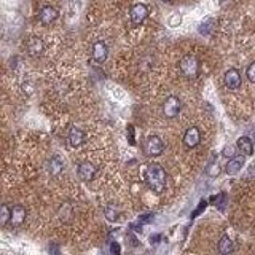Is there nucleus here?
Masks as SVG:
<instances>
[{
    "label": "nucleus",
    "instance_id": "b1692460",
    "mask_svg": "<svg viewBox=\"0 0 255 255\" xmlns=\"http://www.w3.org/2000/svg\"><path fill=\"white\" fill-rule=\"evenodd\" d=\"M246 75H247V80L251 81V83H255V62H252L251 66L247 67Z\"/></svg>",
    "mask_w": 255,
    "mask_h": 255
},
{
    "label": "nucleus",
    "instance_id": "aec40b11",
    "mask_svg": "<svg viewBox=\"0 0 255 255\" xmlns=\"http://www.w3.org/2000/svg\"><path fill=\"white\" fill-rule=\"evenodd\" d=\"M214 24H215V21L212 18H208L206 21H203V24L199 26V34L209 35L210 32H212V29H214Z\"/></svg>",
    "mask_w": 255,
    "mask_h": 255
},
{
    "label": "nucleus",
    "instance_id": "20e7f679",
    "mask_svg": "<svg viewBox=\"0 0 255 255\" xmlns=\"http://www.w3.org/2000/svg\"><path fill=\"white\" fill-rule=\"evenodd\" d=\"M149 16V8L147 5L144 3H135L131 7V12H129V18H131V23L134 26H140L147 19Z\"/></svg>",
    "mask_w": 255,
    "mask_h": 255
},
{
    "label": "nucleus",
    "instance_id": "412c9836",
    "mask_svg": "<svg viewBox=\"0 0 255 255\" xmlns=\"http://www.w3.org/2000/svg\"><path fill=\"white\" fill-rule=\"evenodd\" d=\"M104 212H105V217H107V219L108 220H117L118 219V215H120V210H118L117 208H115V204H108L107 206V208H105V210H104Z\"/></svg>",
    "mask_w": 255,
    "mask_h": 255
},
{
    "label": "nucleus",
    "instance_id": "f3484780",
    "mask_svg": "<svg viewBox=\"0 0 255 255\" xmlns=\"http://www.w3.org/2000/svg\"><path fill=\"white\" fill-rule=\"evenodd\" d=\"M219 252L224 254V255L233 252V241L230 240V236L224 235V236L220 238V241H219Z\"/></svg>",
    "mask_w": 255,
    "mask_h": 255
},
{
    "label": "nucleus",
    "instance_id": "6ab92c4d",
    "mask_svg": "<svg viewBox=\"0 0 255 255\" xmlns=\"http://www.w3.org/2000/svg\"><path fill=\"white\" fill-rule=\"evenodd\" d=\"M10 219H12V209L7 204H2V208H0V225L7 226L10 224Z\"/></svg>",
    "mask_w": 255,
    "mask_h": 255
},
{
    "label": "nucleus",
    "instance_id": "dca6fc26",
    "mask_svg": "<svg viewBox=\"0 0 255 255\" xmlns=\"http://www.w3.org/2000/svg\"><path fill=\"white\" fill-rule=\"evenodd\" d=\"M236 147L244 156H251L254 153V142L251 137H240L236 142Z\"/></svg>",
    "mask_w": 255,
    "mask_h": 255
},
{
    "label": "nucleus",
    "instance_id": "a878e982",
    "mask_svg": "<svg viewBox=\"0 0 255 255\" xmlns=\"http://www.w3.org/2000/svg\"><path fill=\"white\" fill-rule=\"evenodd\" d=\"M251 139H252V142L255 144V129H254V131H252V134H251Z\"/></svg>",
    "mask_w": 255,
    "mask_h": 255
},
{
    "label": "nucleus",
    "instance_id": "5701e85b",
    "mask_svg": "<svg viewBox=\"0 0 255 255\" xmlns=\"http://www.w3.org/2000/svg\"><path fill=\"white\" fill-rule=\"evenodd\" d=\"M238 147H235V145H225L224 150H222V155L226 156V158H233L235 156V150Z\"/></svg>",
    "mask_w": 255,
    "mask_h": 255
},
{
    "label": "nucleus",
    "instance_id": "f257e3e1",
    "mask_svg": "<svg viewBox=\"0 0 255 255\" xmlns=\"http://www.w3.org/2000/svg\"><path fill=\"white\" fill-rule=\"evenodd\" d=\"M145 182L151 192L160 195L166 188V171L156 163H151L145 169Z\"/></svg>",
    "mask_w": 255,
    "mask_h": 255
},
{
    "label": "nucleus",
    "instance_id": "2eb2a0df",
    "mask_svg": "<svg viewBox=\"0 0 255 255\" xmlns=\"http://www.w3.org/2000/svg\"><path fill=\"white\" fill-rule=\"evenodd\" d=\"M83 142H85V133L81 131L80 128H77V126L70 128V131H69V144L72 145V147H80Z\"/></svg>",
    "mask_w": 255,
    "mask_h": 255
},
{
    "label": "nucleus",
    "instance_id": "a211bd4d",
    "mask_svg": "<svg viewBox=\"0 0 255 255\" xmlns=\"http://www.w3.org/2000/svg\"><path fill=\"white\" fill-rule=\"evenodd\" d=\"M58 215L62 222H70V219H72V215H74V210H72V208H70V204L64 203L61 208H59Z\"/></svg>",
    "mask_w": 255,
    "mask_h": 255
},
{
    "label": "nucleus",
    "instance_id": "39448f33",
    "mask_svg": "<svg viewBox=\"0 0 255 255\" xmlns=\"http://www.w3.org/2000/svg\"><path fill=\"white\" fill-rule=\"evenodd\" d=\"M145 153L149 156H160L165 150V144L158 135H150V137L145 140Z\"/></svg>",
    "mask_w": 255,
    "mask_h": 255
},
{
    "label": "nucleus",
    "instance_id": "4468645a",
    "mask_svg": "<svg viewBox=\"0 0 255 255\" xmlns=\"http://www.w3.org/2000/svg\"><path fill=\"white\" fill-rule=\"evenodd\" d=\"M46 167H48V172H50L53 177H56V176L61 174L62 169H64V161H62L61 156L54 155V156H51V160L48 161Z\"/></svg>",
    "mask_w": 255,
    "mask_h": 255
},
{
    "label": "nucleus",
    "instance_id": "f03ea898",
    "mask_svg": "<svg viewBox=\"0 0 255 255\" xmlns=\"http://www.w3.org/2000/svg\"><path fill=\"white\" fill-rule=\"evenodd\" d=\"M179 69L183 74V77L187 78H198L199 75V61L193 54H187L180 59L179 62Z\"/></svg>",
    "mask_w": 255,
    "mask_h": 255
},
{
    "label": "nucleus",
    "instance_id": "9d476101",
    "mask_svg": "<svg viewBox=\"0 0 255 255\" xmlns=\"http://www.w3.org/2000/svg\"><path fill=\"white\" fill-rule=\"evenodd\" d=\"M26 48L30 56H40L42 51L45 50V45H43V40L39 39V37H30L26 43Z\"/></svg>",
    "mask_w": 255,
    "mask_h": 255
},
{
    "label": "nucleus",
    "instance_id": "bb28decb",
    "mask_svg": "<svg viewBox=\"0 0 255 255\" xmlns=\"http://www.w3.org/2000/svg\"><path fill=\"white\" fill-rule=\"evenodd\" d=\"M163 2H172V0H163Z\"/></svg>",
    "mask_w": 255,
    "mask_h": 255
},
{
    "label": "nucleus",
    "instance_id": "7ed1b4c3",
    "mask_svg": "<svg viewBox=\"0 0 255 255\" xmlns=\"http://www.w3.org/2000/svg\"><path fill=\"white\" fill-rule=\"evenodd\" d=\"M180 108H182L180 99H179V97H176V96H169L165 101V104H163V113H165L166 118H174V117L179 115Z\"/></svg>",
    "mask_w": 255,
    "mask_h": 255
},
{
    "label": "nucleus",
    "instance_id": "1a4fd4ad",
    "mask_svg": "<svg viewBox=\"0 0 255 255\" xmlns=\"http://www.w3.org/2000/svg\"><path fill=\"white\" fill-rule=\"evenodd\" d=\"M246 165V160H244V155L242 156H233V158H230V161L226 163V166H225V171H226V174L228 176H235L238 174L241 169H242V166Z\"/></svg>",
    "mask_w": 255,
    "mask_h": 255
},
{
    "label": "nucleus",
    "instance_id": "393cba45",
    "mask_svg": "<svg viewBox=\"0 0 255 255\" xmlns=\"http://www.w3.org/2000/svg\"><path fill=\"white\" fill-rule=\"evenodd\" d=\"M180 23H182V15L180 13H174L169 18V26L171 27H176V26H179Z\"/></svg>",
    "mask_w": 255,
    "mask_h": 255
},
{
    "label": "nucleus",
    "instance_id": "ddd939ff",
    "mask_svg": "<svg viewBox=\"0 0 255 255\" xmlns=\"http://www.w3.org/2000/svg\"><path fill=\"white\" fill-rule=\"evenodd\" d=\"M108 56V48L104 42H96L93 45V58L96 62H104Z\"/></svg>",
    "mask_w": 255,
    "mask_h": 255
},
{
    "label": "nucleus",
    "instance_id": "0eeeda50",
    "mask_svg": "<svg viewBox=\"0 0 255 255\" xmlns=\"http://www.w3.org/2000/svg\"><path fill=\"white\" fill-rule=\"evenodd\" d=\"M201 142V133H199L198 128H188L185 131V135H183V144L187 145L188 149H195L196 145H199Z\"/></svg>",
    "mask_w": 255,
    "mask_h": 255
},
{
    "label": "nucleus",
    "instance_id": "f8f14e48",
    "mask_svg": "<svg viewBox=\"0 0 255 255\" xmlns=\"http://www.w3.org/2000/svg\"><path fill=\"white\" fill-rule=\"evenodd\" d=\"M26 220V209L24 206L21 204H16L13 206L12 209V219H10V224H12V226H21L24 224Z\"/></svg>",
    "mask_w": 255,
    "mask_h": 255
},
{
    "label": "nucleus",
    "instance_id": "4be33fe9",
    "mask_svg": "<svg viewBox=\"0 0 255 255\" xmlns=\"http://www.w3.org/2000/svg\"><path fill=\"white\" fill-rule=\"evenodd\" d=\"M206 174L210 176V177H217V176L220 174V167H219V165H217V163H210V165L206 167Z\"/></svg>",
    "mask_w": 255,
    "mask_h": 255
},
{
    "label": "nucleus",
    "instance_id": "9b49d317",
    "mask_svg": "<svg viewBox=\"0 0 255 255\" xmlns=\"http://www.w3.org/2000/svg\"><path fill=\"white\" fill-rule=\"evenodd\" d=\"M56 18H58V10L54 7H43L39 13V21L45 26L54 23Z\"/></svg>",
    "mask_w": 255,
    "mask_h": 255
},
{
    "label": "nucleus",
    "instance_id": "6e6552de",
    "mask_svg": "<svg viewBox=\"0 0 255 255\" xmlns=\"http://www.w3.org/2000/svg\"><path fill=\"white\" fill-rule=\"evenodd\" d=\"M225 85L228 86L230 90H238L241 86V74L238 72L236 69H230L225 72Z\"/></svg>",
    "mask_w": 255,
    "mask_h": 255
},
{
    "label": "nucleus",
    "instance_id": "423d86ee",
    "mask_svg": "<svg viewBox=\"0 0 255 255\" xmlns=\"http://www.w3.org/2000/svg\"><path fill=\"white\" fill-rule=\"evenodd\" d=\"M96 172H97V167L90 161H83L78 166V177H80V180H83V182L93 180Z\"/></svg>",
    "mask_w": 255,
    "mask_h": 255
}]
</instances>
